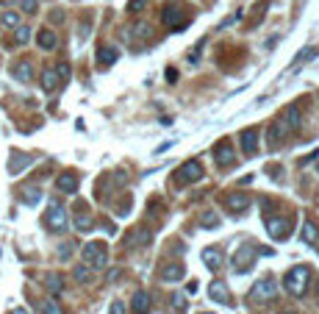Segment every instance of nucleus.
<instances>
[{
	"label": "nucleus",
	"instance_id": "obj_1",
	"mask_svg": "<svg viewBox=\"0 0 319 314\" xmlns=\"http://www.w3.org/2000/svg\"><path fill=\"white\" fill-rule=\"evenodd\" d=\"M308 281H311V270H308L305 264H300V267H291V270L286 272L283 286H286L289 295H302V292L308 289Z\"/></svg>",
	"mask_w": 319,
	"mask_h": 314
},
{
	"label": "nucleus",
	"instance_id": "obj_2",
	"mask_svg": "<svg viewBox=\"0 0 319 314\" xmlns=\"http://www.w3.org/2000/svg\"><path fill=\"white\" fill-rule=\"evenodd\" d=\"M81 256H84V264H89L92 270H103L106 261H109V250H106L103 242H86Z\"/></svg>",
	"mask_w": 319,
	"mask_h": 314
},
{
	"label": "nucleus",
	"instance_id": "obj_3",
	"mask_svg": "<svg viewBox=\"0 0 319 314\" xmlns=\"http://www.w3.org/2000/svg\"><path fill=\"white\" fill-rule=\"evenodd\" d=\"M175 184L178 187H186V184H197L203 178V164L200 162H183L181 167L175 170Z\"/></svg>",
	"mask_w": 319,
	"mask_h": 314
},
{
	"label": "nucleus",
	"instance_id": "obj_4",
	"mask_svg": "<svg viewBox=\"0 0 319 314\" xmlns=\"http://www.w3.org/2000/svg\"><path fill=\"white\" fill-rule=\"evenodd\" d=\"M45 223H48V228L50 231H67V212H64V206H59V203H53L48 209V214H45Z\"/></svg>",
	"mask_w": 319,
	"mask_h": 314
},
{
	"label": "nucleus",
	"instance_id": "obj_5",
	"mask_svg": "<svg viewBox=\"0 0 319 314\" xmlns=\"http://www.w3.org/2000/svg\"><path fill=\"white\" fill-rule=\"evenodd\" d=\"M253 259H255V248L253 245H241V248L233 253V270L244 272L247 267L253 264Z\"/></svg>",
	"mask_w": 319,
	"mask_h": 314
},
{
	"label": "nucleus",
	"instance_id": "obj_6",
	"mask_svg": "<svg viewBox=\"0 0 319 314\" xmlns=\"http://www.w3.org/2000/svg\"><path fill=\"white\" fill-rule=\"evenodd\" d=\"M275 278H261L258 284L253 286V300H272V297H275Z\"/></svg>",
	"mask_w": 319,
	"mask_h": 314
},
{
	"label": "nucleus",
	"instance_id": "obj_7",
	"mask_svg": "<svg viewBox=\"0 0 319 314\" xmlns=\"http://www.w3.org/2000/svg\"><path fill=\"white\" fill-rule=\"evenodd\" d=\"M266 231H269L272 239H286L289 236V223L280 217H266Z\"/></svg>",
	"mask_w": 319,
	"mask_h": 314
},
{
	"label": "nucleus",
	"instance_id": "obj_8",
	"mask_svg": "<svg viewBox=\"0 0 319 314\" xmlns=\"http://www.w3.org/2000/svg\"><path fill=\"white\" fill-rule=\"evenodd\" d=\"M241 150H244V156H255V150H258V131H253V128L241 131Z\"/></svg>",
	"mask_w": 319,
	"mask_h": 314
},
{
	"label": "nucleus",
	"instance_id": "obj_9",
	"mask_svg": "<svg viewBox=\"0 0 319 314\" xmlns=\"http://www.w3.org/2000/svg\"><path fill=\"white\" fill-rule=\"evenodd\" d=\"M214 156H217V162L222 164V167H228L230 159H233V145H230V139H222V142L214 145Z\"/></svg>",
	"mask_w": 319,
	"mask_h": 314
},
{
	"label": "nucleus",
	"instance_id": "obj_10",
	"mask_svg": "<svg viewBox=\"0 0 319 314\" xmlns=\"http://www.w3.org/2000/svg\"><path fill=\"white\" fill-rule=\"evenodd\" d=\"M164 23L172 25V28H183V25H186V17H183V12L172 3V6L164 9Z\"/></svg>",
	"mask_w": 319,
	"mask_h": 314
},
{
	"label": "nucleus",
	"instance_id": "obj_11",
	"mask_svg": "<svg viewBox=\"0 0 319 314\" xmlns=\"http://www.w3.org/2000/svg\"><path fill=\"white\" fill-rule=\"evenodd\" d=\"M56 187H59V192L73 195L75 189H78V178H75V173H61V176L56 178Z\"/></svg>",
	"mask_w": 319,
	"mask_h": 314
},
{
	"label": "nucleus",
	"instance_id": "obj_12",
	"mask_svg": "<svg viewBox=\"0 0 319 314\" xmlns=\"http://www.w3.org/2000/svg\"><path fill=\"white\" fill-rule=\"evenodd\" d=\"M59 86H61V81H59V75H56V67H45L42 70V89L50 95V92H56Z\"/></svg>",
	"mask_w": 319,
	"mask_h": 314
},
{
	"label": "nucleus",
	"instance_id": "obj_13",
	"mask_svg": "<svg viewBox=\"0 0 319 314\" xmlns=\"http://www.w3.org/2000/svg\"><path fill=\"white\" fill-rule=\"evenodd\" d=\"M12 75L17 81H23V84H31V78H34V67H31V61H17V64L12 67Z\"/></svg>",
	"mask_w": 319,
	"mask_h": 314
},
{
	"label": "nucleus",
	"instance_id": "obj_14",
	"mask_svg": "<svg viewBox=\"0 0 319 314\" xmlns=\"http://www.w3.org/2000/svg\"><path fill=\"white\" fill-rule=\"evenodd\" d=\"M277 122H280L283 131H286V128H289V131H294V128L300 125V111H297V106H289V109L283 111V120H277Z\"/></svg>",
	"mask_w": 319,
	"mask_h": 314
},
{
	"label": "nucleus",
	"instance_id": "obj_15",
	"mask_svg": "<svg viewBox=\"0 0 319 314\" xmlns=\"http://www.w3.org/2000/svg\"><path fill=\"white\" fill-rule=\"evenodd\" d=\"M208 295H211V300H217V303H225V306H228V303H230L228 286H225L222 281H214V284L208 286Z\"/></svg>",
	"mask_w": 319,
	"mask_h": 314
},
{
	"label": "nucleus",
	"instance_id": "obj_16",
	"mask_svg": "<svg viewBox=\"0 0 319 314\" xmlns=\"http://www.w3.org/2000/svg\"><path fill=\"white\" fill-rule=\"evenodd\" d=\"M117 59H120V53H117L111 45H103V48L97 50V64H100V67H111Z\"/></svg>",
	"mask_w": 319,
	"mask_h": 314
},
{
	"label": "nucleus",
	"instance_id": "obj_17",
	"mask_svg": "<svg viewBox=\"0 0 319 314\" xmlns=\"http://www.w3.org/2000/svg\"><path fill=\"white\" fill-rule=\"evenodd\" d=\"M300 236H302V242H305V245H316V242H319V228H316V223L305 220V223H302Z\"/></svg>",
	"mask_w": 319,
	"mask_h": 314
},
{
	"label": "nucleus",
	"instance_id": "obj_18",
	"mask_svg": "<svg viewBox=\"0 0 319 314\" xmlns=\"http://www.w3.org/2000/svg\"><path fill=\"white\" fill-rule=\"evenodd\" d=\"M37 42H39V48H42V50H53L56 45H59V39H56V34L50 28H42L37 34Z\"/></svg>",
	"mask_w": 319,
	"mask_h": 314
},
{
	"label": "nucleus",
	"instance_id": "obj_19",
	"mask_svg": "<svg viewBox=\"0 0 319 314\" xmlns=\"http://www.w3.org/2000/svg\"><path fill=\"white\" fill-rule=\"evenodd\" d=\"M247 206H250V198H247V195H236V192L228 195V209H230L233 214H241Z\"/></svg>",
	"mask_w": 319,
	"mask_h": 314
},
{
	"label": "nucleus",
	"instance_id": "obj_20",
	"mask_svg": "<svg viewBox=\"0 0 319 314\" xmlns=\"http://www.w3.org/2000/svg\"><path fill=\"white\" fill-rule=\"evenodd\" d=\"M131 308H133V314H147V308H150V295H147V292H136Z\"/></svg>",
	"mask_w": 319,
	"mask_h": 314
},
{
	"label": "nucleus",
	"instance_id": "obj_21",
	"mask_svg": "<svg viewBox=\"0 0 319 314\" xmlns=\"http://www.w3.org/2000/svg\"><path fill=\"white\" fill-rule=\"evenodd\" d=\"M31 164V156H25V153H12V162H9V173L12 176H17L20 170H25Z\"/></svg>",
	"mask_w": 319,
	"mask_h": 314
},
{
	"label": "nucleus",
	"instance_id": "obj_22",
	"mask_svg": "<svg viewBox=\"0 0 319 314\" xmlns=\"http://www.w3.org/2000/svg\"><path fill=\"white\" fill-rule=\"evenodd\" d=\"M73 275H75V281H78V284H92V278H95V275H92V267L89 264H78L73 270Z\"/></svg>",
	"mask_w": 319,
	"mask_h": 314
},
{
	"label": "nucleus",
	"instance_id": "obj_23",
	"mask_svg": "<svg viewBox=\"0 0 319 314\" xmlns=\"http://www.w3.org/2000/svg\"><path fill=\"white\" fill-rule=\"evenodd\" d=\"M45 284H48V289L53 292V295H59V292H64V278H61L59 272H50V275L45 278Z\"/></svg>",
	"mask_w": 319,
	"mask_h": 314
},
{
	"label": "nucleus",
	"instance_id": "obj_24",
	"mask_svg": "<svg viewBox=\"0 0 319 314\" xmlns=\"http://www.w3.org/2000/svg\"><path fill=\"white\" fill-rule=\"evenodd\" d=\"M203 261L211 267V270H217V267L222 264V253H219V250H211V248H205V250H203Z\"/></svg>",
	"mask_w": 319,
	"mask_h": 314
},
{
	"label": "nucleus",
	"instance_id": "obj_25",
	"mask_svg": "<svg viewBox=\"0 0 319 314\" xmlns=\"http://www.w3.org/2000/svg\"><path fill=\"white\" fill-rule=\"evenodd\" d=\"M183 275H186V270H183L181 264H172V267H167V270L161 272V278H164V281H181Z\"/></svg>",
	"mask_w": 319,
	"mask_h": 314
},
{
	"label": "nucleus",
	"instance_id": "obj_26",
	"mask_svg": "<svg viewBox=\"0 0 319 314\" xmlns=\"http://www.w3.org/2000/svg\"><path fill=\"white\" fill-rule=\"evenodd\" d=\"M0 25H3V28H17V25H20V14L17 12H3V14H0Z\"/></svg>",
	"mask_w": 319,
	"mask_h": 314
},
{
	"label": "nucleus",
	"instance_id": "obj_27",
	"mask_svg": "<svg viewBox=\"0 0 319 314\" xmlns=\"http://www.w3.org/2000/svg\"><path fill=\"white\" fill-rule=\"evenodd\" d=\"M28 39H31V28H28V25H17V28H14V42L25 45Z\"/></svg>",
	"mask_w": 319,
	"mask_h": 314
},
{
	"label": "nucleus",
	"instance_id": "obj_28",
	"mask_svg": "<svg viewBox=\"0 0 319 314\" xmlns=\"http://www.w3.org/2000/svg\"><path fill=\"white\" fill-rule=\"evenodd\" d=\"M25 203H31V206H34V203H39V200H42V192H39V187H28V189H25Z\"/></svg>",
	"mask_w": 319,
	"mask_h": 314
},
{
	"label": "nucleus",
	"instance_id": "obj_29",
	"mask_svg": "<svg viewBox=\"0 0 319 314\" xmlns=\"http://www.w3.org/2000/svg\"><path fill=\"white\" fill-rule=\"evenodd\" d=\"M42 314H64V311H61V306L56 300H45L42 303Z\"/></svg>",
	"mask_w": 319,
	"mask_h": 314
},
{
	"label": "nucleus",
	"instance_id": "obj_30",
	"mask_svg": "<svg viewBox=\"0 0 319 314\" xmlns=\"http://www.w3.org/2000/svg\"><path fill=\"white\" fill-rule=\"evenodd\" d=\"M56 75H59L61 84H67L70 81V64H56Z\"/></svg>",
	"mask_w": 319,
	"mask_h": 314
},
{
	"label": "nucleus",
	"instance_id": "obj_31",
	"mask_svg": "<svg viewBox=\"0 0 319 314\" xmlns=\"http://www.w3.org/2000/svg\"><path fill=\"white\" fill-rule=\"evenodd\" d=\"M75 228H78V231H89V228H92V220L86 217V214H78V220H75Z\"/></svg>",
	"mask_w": 319,
	"mask_h": 314
},
{
	"label": "nucleus",
	"instance_id": "obj_32",
	"mask_svg": "<svg viewBox=\"0 0 319 314\" xmlns=\"http://www.w3.org/2000/svg\"><path fill=\"white\" fill-rule=\"evenodd\" d=\"M145 6H147V0H131V3H128V12H131V14H139Z\"/></svg>",
	"mask_w": 319,
	"mask_h": 314
},
{
	"label": "nucleus",
	"instance_id": "obj_33",
	"mask_svg": "<svg viewBox=\"0 0 319 314\" xmlns=\"http://www.w3.org/2000/svg\"><path fill=\"white\" fill-rule=\"evenodd\" d=\"M316 56V48H308L305 53H297V59H294V64H302V61H308V59H313Z\"/></svg>",
	"mask_w": 319,
	"mask_h": 314
},
{
	"label": "nucleus",
	"instance_id": "obj_34",
	"mask_svg": "<svg viewBox=\"0 0 319 314\" xmlns=\"http://www.w3.org/2000/svg\"><path fill=\"white\" fill-rule=\"evenodd\" d=\"M217 223H219L217 214H211V212H205V214H203V225H205V228H214Z\"/></svg>",
	"mask_w": 319,
	"mask_h": 314
},
{
	"label": "nucleus",
	"instance_id": "obj_35",
	"mask_svg": "<svg viewBox=\"0 0 319 314\" xmlns=\"http://www.w3.org/2000/svg\"><path fill=\"white\" fill-rule=\"evenodd\" d=\"M172 306L178 308V311H183V308H186V300H183L181 295H172Z\"/></svg>",
	"mask_w": 319,
	"mask_h": 314
},
{
	"label": "nucleus",
	"instance_id": "obj_36",
	"mask_svg": "<svg viewBox=\"0 0 319 314\" xmlns=\"http://www.w3.org/2000/svg\"><path fill=\"white\" fill-rule=\"evenodd\" d=\"M70 253H73V242H64V248H61L59 259H70Z\"/></svg>",
	"mask_w": 319,
	"mask_h": 314
},
{
	"label": "nucleus",
	"instance_id": "obj_37",
	"mask_svg": "<svg viewBox=\"0 0 319 314\" xmlns=\"http://www.w3.org/2000/svg\"><path fill=\"white\" fill-rule=\"evenodd\" d=\"M23 12L34 14V12H37V0H23Z\"/></svg>",
	"mask_w": 319,
	"mask_h": 314
},
{
	"label": "nucleus",
	"instance_id": "obj_38",
	"mask_svg": "<svg viewBox=\"0 0 319 314\" xmlns=\"http://www.w3.org/2000/svg\"><path fill=\"white\" fill-rule=\"evenodd\" d=\"M111 314H125V306H122L120 300H114L111 303Z\"/></svg>",
	"mask_w": 319,
	"mask_h": 314
},
{
	"label": "nucleus",
	"instance_id": "obj_39",
	"mask_svg": "<svg viewBox=\"0 0 319 314\" xmlns=\"http://www.w3.org/2000/svg\"><path fill=\"white\" fill-rule=\"evenodd\" d=\"M14 314H25V311H23V308H17V311H14Z\"/></svg>",
	"mask_w": 319,
	"mask_h": 314
},
{
	"label": "nucleus",
	"instance_id": "obj_40",
	"mask_svg": "<svg viewBox=\"0 0 319 314\" xmlns=\"http://www.w3.org/2000/svg\"><path fill=\"white\" fill-rule=\"evenodd\" d=\"M283 314H297V311H283Z\"/></svg>",
	"mask_w": 319,
	"mask_h": 314
},
{
	"label": "nucleus",
	"instance_id": "obj_41",
	"mask_svg": "<svg viewBox=\"0 0 319 314\" xmlns=\"http://www.w3.org/2000/svg\"><path fill=\"white\" fill-rule=\"evenodd\" d=\"M203 314H214V311H203Z\"/></svg>",
	"mask_w": 319,
	"mask_h": 314
}]
</instances>
